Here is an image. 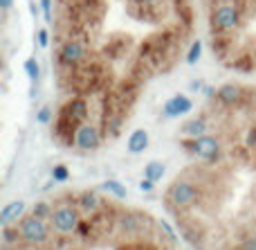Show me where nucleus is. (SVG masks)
Listing matches in <instances>:
<instances>
[{
  "label": "nucleus",
  "instance_id": "nucleus-8",
  "mask_svg": "<svg viewBox=\"0 0 256 250\" xmlns=\"http://www.w3.org/2000/svg\"><path fill=\"white\" fill-rule=\"evenodd\" d=\"M162 176H164V165H162V162L150 160L148 165L144 167V178H148V180H153V183H158V180H162Z\"/></svg>",
  "mask_w": 256,
  "mask_h": 250
},
{
  "label": "nucleus",
  "instance_id": "nucleus-17",
  "mask_svg": "<svg viewBox=\"0 0 256 250\" xmlns=\"http://www.w3.org/2000/svg\"><path fill=\"white\" fill-rule=\"evenodd\" d=\"M36 39H38V45H40V48H48V45H50V32H48V30H38Z\"/></svg>",
  "mask_w": 256,
  "mask_h": 250
},
{
  "label": "nucleus",
  "instance_id": "nucleus-15",
  "mask_svg": "<svg viewBox=\"0 0 256 250\" xmlns=\"http://www.w3.org/2000/svg\"><path fill=\"white\" fill-rule=\"evenodd\" d=\"M36 120L40 122V124H48V122H52V108L50 106H43L38 111V117H36Z\"/></svg>",
  "mask_w": 256,
  "mask_h": 250
},
{
  "label": "nucleus",
  "instance_id": "nucleus-7",
  "mask_svg": "<svg viewBox=\"0 0 256 250\" xmlns=\"http://www.w3.org/2000/svg\"><path fill=\"white\" fill-rule=\"evenodd\" d=\"M76 207H79L81 212H86V214H90V212H94L99 205H102V198H99V194L94 192V189H84V192L76 194Z\"/></svg>",
  "mask_w": 256,
  "mask_h": 250
},
{
  "label": "nucleus",
  "instance_id": "nucleus-11",
  "mask_svg": "<svg viewBox=\"0 0 256 250\" xmlns=\"http://www.w3.org/2000/svg\"><path fill=\"white\" fill-rule=\"evenodd\" d=\"M22 212H25V203L22 201H12L9 203V225L18 223V219L22 216Z\"/></svg>",
  "mask_w": 256,
  "mask_h": 250
},
{
  "label": "nucleus",
  "instance_id": "nucleus-19",
  "mask_svg": "<svg viewBox=\"0 0 256 250\" xmlns=\"http://www.w3.org/2000/svg\"><path fill=\"white\" fill-rule=\"evenodd\" d=\"M14 5V0H0V7H2V12H9Z\"/></svg>",
  "mask_w": 256,
  "mask_h": 250
},
{
  "label": "nucleus",
  "instance_id": "nucleus-12",
  "mask_svg": "<svg viewBox=\"0 0 256 250\" xmlns=\"http://www.w3.org/2000/svg\"><path fill=\"white\" fill-rule=\"evenodd\" d=\"M25 72L30 75V79H32V81H38V79H40L38 61H36V59H27V61H25Z\"/></svg>",
  "mask_w": 256,
  "mask_h": 250
},
{
  "label": "nucleus",
  "instance_id": "nucleus-9",
  "mask_svg": "<svg viewBox=\"0 0 256 250\" xmlns=\"http://www.w3.org/2000/svg\"><path fill=\"white\" fill-rule=\"evenodd\" d=\"M102 189L104 192H110V194H115L120 201H124V198L128 196V192H126V187L120 183V180H106V183H102Z\"/></svg>",
  "mask_w": 256,
  "mask_h": 250
},
{
  "label": "nucleus",
  "instance_id": "nucleus-14",
  "mask_svg": "<svg viewBox=\"0 0 256 250\" xmlns=\"http://www.w3.org/2000/svg\"><path fill=\"white\" fill-rule=\"evenodd\" d=\"M52 178L56 180V183H66V180L70 178V171H68L66 165H56V167L52 169Z\"/></svg>",
  "mask_w": 256,
  "mask_h": 250
},
{
  "label": "nucleus",
  "instance_id": "nucleus-10",
  "mask_svg": "<svg viewBox=\"0 0 256 250\" xmlns=\"http://www.w3.org/2000/svg\"><path fill=\"white\" fill-rule=\"evenodd\" d=\"M200 57H202V41L196 39L194 43H191L189 52H186V63H189V66H196V63L200 61Z\"/></svg>",
  "mask_w": 256,
  "mask_h": 250
},
{
  "label": "nucleus",
  "instance_id": "nucleus-16",
  "mask_svg": "<svg viewBox=\"0 0 256 250\" xmlns=\"http://www.w3.org/2000/svg\"><path fill=\"white\" fill-rule=\"evenodd\" d=\"M40 7H43V16H45V23H52V0H40Z\"/></svg>",
  "mask_w": 256,
  "mask_h": 250
},
{
  "label": "nucleus",
  "instance_id": "nucleus-4",
  "mask_svg": "<svg viewBox=\"0 0 256 250\" xmlns=\"http://www.w3.org/2000/svg\"><path fill=\"white\" fill-rule=\"evenodd\" d=\"M191 111H194V102H191L186 95H173V97L162 106V115L168 117V120L186 115V113H191Z\"/></svg>",
  "mask_w": 256,
  "mask_h": 250
},
{
  "label": "nucleus",
  "instance_id": "nucleus-2",
  "mask_svg": "<svg viewBox=\"0 0 256 250\" xmlns=\"http://www.w3.org/2000/svg\"><path fill=\"white\" fill-rule=\"evenodd\" d=\"M18 232H20V239L25 243H32V246H40L50 239L52 234V225L45 223V219H38V216H25V219L18 221Z\"/></svg>",
  "mask_w": 256,
  "mask_h": 250
},
{
  "label": "nucleus",
  "instance_id": "nucleus-5",
  "mask_svg": "<svg viewBox=\"0 0 256 250\" xmlns=\"http://www.w3.org/2000/svg\"><path fill=\"white\" fill-rule=\"evenodd\" d=\"M180 133L189 135V138H200V135L209 133V122L204 115H196L191 120H186L184 124L180 126Z\"/></svg>",
  "mask_w": 256,
  "mask_h": 250
},
{
  "label": "nucleus",
  "instance_id": "nucleus-1",
  "mask_svg": "<svg viewBox=\"0 0 256 250\" xmlns=\"http://www.w3.org/2000/svg\"><path fill=\"white\" fill-rule=\"evenodd\" d=\"M76 196L72 198L70 203H63L50 216V225H52V232L56 234H74V230L79 228L81 219V210L76 207Z\"/></svg>",
  "mask_w": 256,
  "mask_h": 250
},
{
  "label": "nucleus",
  "instance_id": "nucleus-13",
  "mask_svg": "<svg viewBox=\"0 0 256 250\" xmlns=\"http://www.w3.org/2000/svg\"><path fill=\"white\" fill-rule=\"evenodd\" d=\"M52 205H48V203H36L34 210H32V214L38 216V219H50L52 216Z\"/></svg>",
  "mask_w": 256,
  "mask_h": 250
},
{
  "label": "nucleus",
  "instance_id": "nucleus-6",
  "mask_svg": "<svg viewBox=\"0 0 256 250\" xmlns=\"http://www.w3.org/2000/svg\"><path fill=\"white\" fill-rule=\"evenodd\" d=\"M146 147H148V133H146V129H135L130 135H128L126 149H128L130 156H140V153H144Z\"/></svg>",
  "mask_w": 256,
  "mask_h": 250
},
{
  "label": "nucleus",
  "instance_id": "nucleus-3",
  "mask_svg": "<svg viewBox=\"0 0 256 250\" xmlns=\"http://www.w3.org/2000/svg\"><path fill=\"white\" fill-rule=\"evenodd\" d=\"M102 144H104V135H102V131H99V126L90 124V122L79 126V131H76V135H74V147L79 149V151H86V153L97 151Z\"/></svg>",
  "mask_w": 256,
  "mask_h": 250
},
{
  "label": "nucleus",
  "instance_id": "nucleus-20",
  "mask_svg": "<svg viewBox=\"0 0 256 250\" xmlns=\"http://www.w3.org/2000/svg\"><path fill=\"white\" fill-rule=\"evenodd\" d=\"M202 88V81H191V90H200Z\"/></svg>",
  "mask_w": 256,
  "mask_h": 250
},
{
  "label": "nucleus",
  "instance_id": "nucleus-18",
  "mask_svg": "<svg viewBox=\"0 0 256 250\" xmlns=\"http://www.w3.org/2000/svg\"><path fill=\"white\" fill-rule=\"evenodd\" d=\"M140 189H142V192H146V194H150L155 189V183H153V180H148V178H144L140 183Z\"/></svg>",
  "mask_w": 256,
  "mask_h": 250
}]
</instances>
